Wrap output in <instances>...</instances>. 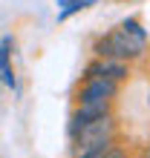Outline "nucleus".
Returning <instances> with one entry per match:
<instances>
[{"label":"nucleus","instance_id":"obj_1","mask_svg":"<svg viewBox=\"0 0 150 158\" xmlns=\"http://www.w3.org/2000/svg\"><path fill=\"white\" fill-rule=\"evenodd\" d=\"M92 55L95 58H116V60H127V63H136L147 55V40H139L133 35H127L121 26H116L113 32L101 35L92 46Z\"/></svg>","mask_w":150,"mask_h":158},{"label":"nucleus","instance_id":"obj_5","mask_svg":"<svg viewBox=\"0 0 150 158\" xmlns=\"http://www.w3.org/2000/svg\"><path fill=\"white\" fill-rule=\"evenodd\" d=\"M9 49H12V38H3V43H0V81L15 89V72H12V60H9L12 52Z\"/></svg>","mask_w":150,"mask_h":158},{"label":"nucleus","instance_id":"obj_4","mask_svg":"<svg viewBox=\"0 0 150 158\" xmlns=\"http://www.w3.org/2000/svg\"><path fill=\"white\" fill-rule=\"evenodd\" d=\"M92 75L110 78V81H116V83H124V81H130L133 69H130L127 60H116V58H92L87 66H84V75H81V78H92Z\"/></svg>","mask_w":150,"mask_h":158},{"label":"nucleus","instance_id":"obj_7","mask_svg":"<svg viewBox=\"0 0 150 158\" xmlns=\"http://www.w3.org/2000/svg\"><path fill=\"white\" fill-rule=\"evenodd\" d=\"M101 158H130V155H127V150H124V147H118V144H116V147H110V150L101 155Z\"/></svg>","mask_w":150,"mask_h":158},{"label":"nucleus","instance_id":"obj_8","mask_svg":"<svg viewBox=\"0 0 150 158\" xmlns=\"http://www.w3.org/2000/svg\"><path fill=\"white\" fill-rule=\"evenodd\" d=\"M139 158H150V144L142 147V152H139Z\"/></svg>","mask_w":150,"mask_h":158},{"label":"nucleus","instance_id":"obj_2","mask_svg":"<svg viewBox=\"0 0 150 158\" xmlns=\"http://www.w3.org/2000/svg\"><path fill=\"white\" fill-rule=\"evenodd\" d=\"M101 138H118V121H116V115H113V112L101 115V118H92L90 124H84L75 135H69L72 152L84 150V147L92 144V141H101Z\"/></svg>","mask_w":150,"mask_h":158},{"label":"nucleus","instance_id":"obj_6","mask_svg":"<svg viewBox=\"0 0 150 158\" xmlns=\"http://www.w3.org/2000/svg\"><path fill=\"white\" fill-rule=\"evenodd\" d=\"M110 147H116V138H101V141H92V144L84 147V150H78L75 158H101Z\"/></svg>","mask_w":150,"mask_h":158},{"label":"nucleus","instance_id":"obj_3","mask_svg":"<svg viewBox=\"0 0 150 158\" xmlns=\"http://www.w3.org/2000/svg\"><path fill=\"white\" fill-rule=\"evenodd\" d=\"M118 89H121V83L110 81V78H101V75L81 78V86L75 92V104L78 101H116Z\"/></svg>","mask_w":150,"mask_h":158}]
</instances>
